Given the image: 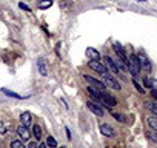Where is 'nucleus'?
I'll list each match as a JSON object with an SVG mask.
<instances>
[{"label":"nucleus","instance_id":"13","mask_svg":"<svg viewBox=\"0 0 157 148\" xmlns=\"http://www.w3.org/2000/svg\"><path fill=\"white\" fill-rule=\"evenodd\" d=\"M20 120H22V125H26V127H28V125L31 124L32 117H31V114H29L28 111H25V113L20 114Z\"/></svg>","mask_w":157,"mask_h":148},{"label":"nucleus","instance_id":"17","mask_svg":"<svg viewBox=\"0 0 157 148\" xmlns=\"http://www.w3.org/2000/svg\"><path fill=\"white\" fill-rule=\"evenodd\" d=\"M146 108L151 110L154 116H157V102H146Z\"/></svg>","mask_w":157,"mask_h":148},{"label":"nucleus","instance_id":"18","mask_svg":"<svg viewBox=\"0 0 157 148\" xmlns=\"http://www.w3.org/2000/svg\"><path fill=\"white\" fill-rule=\"evenodd\" d=\"M111 116H112L115 120L122 122V124H125V122H126V117H125V116H122V114H119V113H115V111H111Z\"/></svg>","mask_w":157,"mask_h":148},{"label":"nucleus","instance_id":"16","mask_svg":"<svg viewBox=\"0 0 157 148\" xmlns=\"http://www.w3.org/2000/svg\"><path fill=\"white\" fill-rule=\"evenodd\" d=\"M37 66H38V71H40V74H42V76H48L46 66H45V63H43V60H42V59L37 62Z\"/></svg>","mask_w":157,"mask_h":148},{"label":"nucleus","instance_id":"21","mask_svg":"<svg viewBox=\"0 0 157 148\" xmlns=\"http://www.w3.org/2000/svg\"><path fill=\"white\" fill-rule=\"evenodd\" d=\"M2 93H5V94H6V96H11V97H17V99H22V97L19 96V94H17V93H12V91H9V90H5V88L2 90Z\"/></svg>","mask_w":157,"mask_h":148},{"label":"nucleus","instance_id":"15","mask_svg":"<svg viewBox=\"0 0 157 148\" xmlns=\"http://www.w3.org/2000/svg\"><path fill=\"white\" fill-rule=\"evenodd\" d=\"M32 133H34V137L37 140L42 139V128H40V125H34L32 127Z\"/></svg>","mask_w":157,"mask_h":148},{"label":"nucleus","instance_id":"28","mask_svg":"<svg viewBox=\"0 0 157 148\" xmlns=\"http://www.w3.org/2000/svg\"><path fill=\"white\" fill-rule=\"evenodd\" d=\"M26 148H38V145H37L35 142H29V143H28V146H26Z\"/></svg>","mask_w":157,"mask_h":148},{"label":"nucleus","instance_id":"31","mask_svg":"<svg viewBox=\"0 0 157 148\" xmlns=\"http://www.w3.org/2000/svg\"><path fill=\"white\" fill-rule=\"evenodd\" d=\"M38 148H49L46 143H42V145H38Z\"/></svg>","mask_w":157,"mask_h":148},{"label":"nucleus","instance_id":"19","mask_svg":"<svg viewBox=\"0 0 157 148\" xmlns=\"http://www.w3.org/2000/svg\"><path fill=\"white\" fill-rule=\"evenodd\" d=\"M146 122H148V125H149L154 131H157V119H155V117H148Z\"/></svg>","mask_w":157,"mask_h":148},{"label":"nucleus","instance_id":"1","mask_svg":"<svg viewBox=\"0 0 157 148\" xmlns=\"http://www.w3.org/2000/svg\"><path fill=\"white\" fill-rule=\"evenodd\" d=\"M128 70H129V73L133 76H139L140 74L142 66H140V60H139L137 54H131L128 57Z\"/></svg>","mask_w":157,"mask_h":148},{"label":"nucleus","instance_id":"2","mask_svg":"<svg viewBox=\"0 0 157 148\" xmlns=\"http://www.w3.org/2000/svg\"><path fill=\"white\" fill-rule=\"evenodd\" d=\"M89 68L94 70V71H97V73H100L102 76H108V74H109L108 66L105 65L103 62H99V60H91V62H89Z\"/></svg>","mask_w":157,"mask_h":148},{"label":"nucleus","instance_id":"32","mask_svg":"<svg viewBox=\"0 0 157 148\" xmlns=\"http://www.w3.org/2000/svg\"><path fill=\"white\" fill-rule=\"evenodd\" d=\"M137 2H146V0H137Z\"/></svg>","mask_w":157,"mask_h":148},{"label":"nucleus","instance_id":"29","mask_svg":"<svg viewBox=\"0 0 157 148\" xmlns=\"http://www.w3.org/2000/svg\"><path fill=\"white\" fill-rule=\"evenodd\" d=\"M151 96L154 97V99H157V90L154 88V90H151Z\"/></svg>","mask_w":157,"mask_h":148},{"label":"nucleus","instance_id":"7","mask_svg":"<svg viewBox=\"0 0 157 148\" xmlns=\"http://www.w3.org/2000/svg\"><path fill=\"white\" fill-rule=\"evenodd\" d=\"M103 83H105V87H109V88H112V90H120V83L117 82L114 77H111V76H105Z\"/></svg>","mask_w":157,"mask_h":148},{"label":"nucleus","instance_id":"22","mask_svg":"<svg viewBox=\"0 0 157 148\" xmlns=\"http://www.w3.org/2000/svg\"><path fill=\"white\" fill-rule=\"evenodd\" d=\"M11 148H25V145L22 143V140H12L11 142Z\"/></svg>","mask_w":157,"mask_h":148},{"label":"nucleus","instance_id":"30","mask_svg":"<svg viewBox=\"0 0 157 148\" xmlns=\"http://www.w3.org/2000/svg\"><path fill=\"white\" fill-rule=\"evenodd\" d=\"M151 85H154V88L157 90V79H152L151 80Z\"/></svg>","mask_w":157,"mask_h":148},{"label":"nucleus","instance_id":"14","mask_svg":"<svg viewBox=\"0 0 157 148\" xmlns=\"http://www.w3.org/2000/svg\"><path fill=\"white\" fill-rule=\"evenodd\" d=\"M51 5H52V0H38V2H37V6L40 9H46Z\"/></svg>","mask_w":157,"mask_h":148},{"label":"nucleus","instance_id":"33","mask_svg":"<svg viewBox=\"0 0 157 148\" xmlns=\"http://www.w3.org/2000/svg\"><path fill=\"white\" fill-rule=\"evenodd\" d=\"M60 148H66V146H60Z\"/></svg>","mask_w":157,"mask_h":148},{"label":"nucleus","instance_id":"27","mask_svg":"<svg viewBox=\"0 0 157 148\" xmlns=\"http://www.w3.org/2000/svg\"><path fill=\"white\" fill-rule=\"evenodd\" d=\"M19 6H20L23 11H28V12H31V8H29L28 5H25V3H19Z\"/></svg>","mask_w":157,"mask_h":148},{"label":"nucleus","instance_id":"20","mask_svg":"<svg viewBox=\"0 0 157 148\" xmlns=\"http://www.w3.org/2000/svg\"><path fill=\"white\" fill-rule=\"evenodd\" d=\"M46 145H48L49 148H56V146H57V140H56L54 137H48V139H46Z\"/></svg>","mask_w":157,"mask_h":148},{"label":"nucleus","instance_id":"9","mask_svg":"<svg viewBox=\"0 0 157 148\" xmlns=\"http://www.w3.org/2000/svg\"><path fill=\"white\" fill-rule=\"evenodd\" d=\"M86 105H88V108H89L91 111H93V113H94L96 116H99V117H100V116H103V114H105L103 108H102V106H99V105H97L96 102H91V100H89V102H88Z\"/></svg>","mask_w":157,"mask_h":148},{"label":"nucleus","instance_id":"26","mask_svg":"<svg viewBox=\"0 0 157 148\" xmlns=\"http://www.w3.org/2000/svg\"><path fill=\"white\" fill-rule=\"evenodd\" d=\"M143 85H145V87H148V88H152V85H151V80L149 79H143Z\"/></svg>","mask_w":157,"mask_h":148},{"label":"nucleus","instance_id":"11","mask_svg":"<svg viewBox=\"0 0 157 148\" xmlns=\"http://www.w3.org/2000/svg\"><path fill=\"white\" fill-rule=\"evenodd\" d=\"M100 131H102L103 136H106V137H112V136H115V131H114L108 124H102V125H100Z\"/></svg>","mask_w":157,"mask_h":148},{"label":"nucleus","instance_id":"8","mask_svg":"<svg viewBox=\"0 0 157 148\" xmlns=\"http://www.w3.org/2000/svg\"><path fill=\"white\" fill-rule=\"evenodd\" d=\"M17 134L20 136V139L22 140H29V130H28V127L26 125H19L17 127Z\"/></svg>","mask_w":157,"mask_h":148},{"label":"nucleus","instance_id":"6","mask_svg":"<svg viewBox=\"0 0 157 148\" xmlns=\"http://www.w3.org/2000/svg\"><path fill=\"white\" fill-rule=\"evenodd\" d=\"M114 51H115V54H117V57H119L126 66H128V56H126V52H125V49L119 45V43H114Z\"/></svg>","mask_w":157,"mask_h":148},{"label":"nucleus","instance_id":"10","mask_svg":"<svg viewBox=\"0 0 157 148\" xmlns=\"http://www.w3.org/2000/svg\"><path fill=\"white\" fill-rule=\"evenodd\" d=\"M100 102H103L105 105H108V106H114L117 103L115 99L112 96H109V94H106V93H100Z\"/></svg>","mask_w":157,"mask_h":148},{"label":"nucleus","instance_id":"12","mask_svg":"<svg viewBox=\"0 0 157 148\" xmlns=\"http://www.w3.org/2000/svg\"><path fill=\"white\" fill-rule=\"evenodd\" d=\"M86 56L91 59V60H100V54L99 51L94 49V48H86Z\"/></svg>","mask_w":157,"mask_h":148},{"label":"nucleus","instance_id":"25","mask_svg":"<svg viewBox=\"0 0 157 148\" xmlns=\"http://www.w3.org/2000/svg\"><path fill=\"white\" fill-rule=\"evenodd\" d=\"M149 139H151V140H154V142H157V131H154V130H152V131L149 133Z\"/></svg>","mask_w":157,"mask_h":148},{"label":"nucleus","instance_id":"3","mask_svg":"<svg viewBox=\"0 0 157 148\" xmlns=\"http://www.w3.org/2000/svg\"><path fill=\"white\" fill-rule=\"evenodd\" d=\"M83 79L89 83L91 88H94V90H97V91H100V93H105V88H106V87H105L103 82H100V80H97V79H94V77H91V76H83Z\"/></svg>","mask_w":157,"mask_h":148},{"label":"nucleus","instance_id":"24","mask_svg":"<svg viewBox=\"0 0 157 148\" xmlns=\"http://www.w3.org/2000/svg\"><path fill=\"white\" fill-rule=\"evenodd\" d=\"M6 131H8V127L3 122H0V134H5Z\"/></svg>","mask_w":157,"mask_h":148},{"label":"nucleus","instance_id":"5","mask_svg":"<svg viewBox=\"0 0 157 148\" xmlns=\"http://www.w3.org/2000/svg\"><path fill=\"white\" fill-rule=\"evenodd\" d=\"M103 63L108 66V70H109L112 74H119V73H120V68H119V66H117V63H115V62H114L111 57L105 56V57H103Z\"/></svg>","mask_w":157,"mask_h":148},{"label":"nucleus","instance_id":"4","mask_svg":"<svg viewBox=\"0 0 157 148\" xmlns=\"http://www.w3.org/2000/svg\"><path fill=\"white\" fill-rule=\"evenodd\" d=\"M137 57H139V60H140V66L143 70H146L148 73L152 70V66H151V62H149V59H148V56L145 54V51H140L139 54H137Z\"/></svg>","mask_w":157,"mask_h":148},{"label":"nucleus","instance_id":"23","mask_svg":"<svg viewBox=\"0 0 157 148\" xmlns=\"http://www.w3.org/2000/svg\"><path fill=\"white\" fill-rule=\"evenodd\" d=\"M133 85H134V87H136V90H137V91H140L142 94L145 93V88H143V87H140V83L137 82V80H133Z\"/></svg>","mask_w":157,"mask_h":148}]
</instances>
